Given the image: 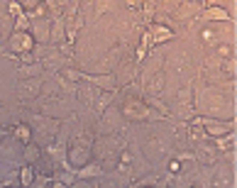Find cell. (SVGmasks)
I'll return each mask as SVG.
<instances>
[{
  "label": "cell",
  "mask_w": 237,
  "mask_h": 188,
  "mask_svg": "<svg viewBox=\"0 0 237 188\" xmlns=\"http://www.w3.org/2000/svg\"><path fill=\"white\" fill-rule=\"evenodd\" d=\"M191 135H193V137H196V139H198V137H203V132H200V129H196V127H193V129H191Z\"/></svg>",
  "instance_id": "obj_4"
},
{
  "label": "cell",
  "mask_w": 237,
  "mask_h": 188,
  "mask_svg": "<svg viewBox=\"0 0 237 188\" xmlns=\"http://www.w3.org/2000/svg\"><path fill=\"white\" fill-rule=\"evenodd\" d=\"M15 47H25V49H29L32 47V42H29V37H20V34H15Z\"/></svg>",
  "instance_id": "obj_1"
},
{
  "label": "cell",
  "mask_w": 237,
  "mask_h": 188,
  "mask_svg": "<svg viewBox=\"0 0 237 188\" xmlns=\"http://www.w3.org/2000/svg\"><path fill=\"white\" fill-rule=\"evenodd\" d=\"M208 17H220V20H227V12H223V10H210Z\"/></svg>",
  "instance_id": "obj_2"
},
{
  "label": "cell",
  "mask_w": 237,
  "mask_h": 188,
  "mask_svg": "<svg viewBox=\"0 0 237 188\" xmlns=\"http://www.w3.org/2000/svg\"><path fill=\"white\" fill-rule=\"evenodd\" d=\"M17 137H20V139H27V137H29V129H27V127H17Z\"/></svg>",
  "instance_id": "obj_3"
},
{
  "label": "cell",
  "mask_w": 237,
  "mask_h": 188,
  "mask_svg": "<svg viewBox=\"0 0 237 188\" xmlns=\"http://www.w3.org/2000/svg\"><path fill=\"white\" fill-rule=\"evenodd\" d=\"M127 3H130V5H137V3H139V0H127Z\"/></svg>",
  "instance_id": "obj_5"
}]
</instances>
